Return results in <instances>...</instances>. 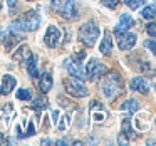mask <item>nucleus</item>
<instances>
[{"mask_svg":"<svg viewBox=\"0 0 156 146\" xmlns=\"http://www.w3.org/2000/svg\"><path fill=\"white\" fill-rule=\"evenodd\" d=\"M122 87H124V82L119 72L116 71H109L102 76L101 81V92L108 101L116 99L119 94H122Z\"/></svg>","mask_w":156,"mask_h":146,"instance_id":"nucleus-1","label":"nucleus"},{"mask_svg":"<svg viewBox=\"0 0 156 146\" xmlns=\"http://www.w3.org/2000/svg\"><path fill=\"white\" fill-rule=\"evenodd\" d=\"M39 25H41V15L35 10H27L25 14L19 15L10 24V27L19 32H34L39 29Z\"/></svg>","mask_w":156,"mask_h":146,"instance_id":"nucleus-2","label":"nucleus"},{"mask_svg":"<svg viewBox=\"0 0 156 146\" xmlns=\"http://www.w3.org/2000/svg\"><path fill=\"white\" fill-rule=\"evenodd\" d=\"M99 34H101V30H99L98 24H96L94 20L86 22V24L81 25V29H79V39H81V42L84 45H87V47H92V45L96 44V41L99 39Z\"/></svg>","mask_w":156,"mask_h":146,"instance_id":"nucleus-3","label":"nucleus"},{"mask_svg":"<svg viewBox=\"0 0 156 146\" xmlns=\"http://www.w3.org/2000/svg\"><path fill=\"white\" fill-rule=\"evenodd\" d=\"M51 7L54 9L61 17L67 19V20H74V19L79 17L74 0H51Z\"/></svg>","mask_w":156,"mask_h":146,"instance_id":"nucleus-4","label":"nucleus"},{"mask_svg":"<svg viewBox=\"0 0 156 146\" xmlns=\"http://www.w3.org/2000/svg\"><path fill=\"white\" fill-rule=\"evenodd\" d=\"M22 39H24L22 32L12 29L10 25H9V27H0V41H2V44H4V47L7 49V51H12L14 45L17 44V42H20Z\"/></svg>","mask_w":156,"mask_h":146,"instance_id":"nucleus-5","label":"nucleus"},{"mask_svg":"<svg viewBox=\"0 0 156 146\" xmlns=\"http://www.w3.org/2000/svg\"><path fill=\"white\" fill-rule=\"evenodd\" d=\"M64 87H66V92L69 96H74V98H86L89 94L87 87L84 86V82L79 81L76 77H69L64 81Z\"/></svg>","mask_w":156,"mask_h":146,"instance_id":"nucleus-6","label":"nucleus"},{"mask_svg":"<svg viewBox=\"0 0 156 146\" xmlns=\"http://www.w3.org/2000/svg\"><path fill=\"white\" fill-rule=\"evenodd\" d=\"M104 72H106V66L102 64L99 59H96V57L89 59L87 66H86V79L96 81V79H99Z\"/></svg>","mask_w":156,"mask_h":146,"instance_id":"nucleus-7","label":"nucleus"},{"mask_svg":"<svg viewBox=\"0 0 156 146\" xmlns=\"http://www.w3.org/2000/svg\"><path fill=\"white\" fill-rule=\"evenodd\" d=\"M64 67L67 69V72L72 76V77L79 79V81H84V79H86V71L82 69L81 62L76 61V59L67 57V59L64 61Z\"/></svg>","mask_w":156,"mask_h":146,"instance_id":"nucleus-8","label":"nucleus"},{"mask_svg":"<svg viewBox=\"0 0 156 146\" xmlns=\"http://www.w3.org/2000/svg\"><path fill=\"white\" fill-rule=\"evenodd\" d=\"M59 41H61V30H59L55 25H49L47 30H45V37H44V42L47 47L54 49L59 45Z\"/></svg>","mask_w":156,"mask_h":146,"instance_id":"nucleus-9","label":"nucleus"},{"mask_svg":"<svg viewBox=\"0 0 156 146\" xmlns=\"http://www.w3.org/2000/svg\"><path fill=\"white\" fill-rule=\"evenodd\" d=\"M136 41H138V37H136V34H133V32H122L121 35H119V41H118V45L121 51H129V49H133L136 45Z\"/></svg>","mask_w":156,"mask_h":146,"instance_id":"nucleus-10","label":"nucleus"},{"mask_svg":"<svg viewBox=\"0 0 156 146\" xmlns=\"http://www.w3.org/2000/svg\"><path fill=\"white\" fill-rule=\"evenodd\" d=\"M129 89H131V91H136V92H141V94H146V92L149 91V82H148V79L138 76V77L131 79V82H129Z\"/></svg>","mask_w":156,"mask_h":146,"instance_id":"nucleus-11","label":"nucleus"},{"mask_svg":"<svg viewBox=\"0 0 156 146\" xmlns=\"http://www.w3.org/2000/svg\"><path fill=\"white\" fill-rule=\"evenodd\" d=\"M89 109H91V118L94 119L96 123H104V119L108 118V112L102 109V106L99 104L98 101H91Z\"/></svg>","mask_w":156,"mask_h":146,"instance_id":"nucleus-12","label":"nucleus"},{"mask_svg":"<svg viewBox=\"0 0 156 146\" xmlns=\"http://www.w3.org/2000/svg\"><path fill=\"white\" fill-rule=\"evenodd\" d=\"M134 25V19L131 17L129 14H122L121 17H119V24L116 25V29H114V32L118 35H121L122 32H128L129 29Z\"/></svg>","mask_w":156,"mask_h":146,"instance_id":"nucleus-13","label":"nucleus"},{"mask_svg":"<svg viewBox=\"0 0 156 146\" xmlns=\"http://www.w3.org/2000/svg\"><path fill=\"white\" fill-rule=\"evenodd\" d=\"M121 134L124 136V138L128 139V141H131V139H136V138H138V131H136V129H133L129 118H124V119H122V124H121Z\"/></svg>","mask_w":156,"mask_h":146,"instance_id":"nucleus-14","label":"nucleus"},{"mask_svg":"<svg viewBox=\"0 0 156 146\" xmlns=\"http://www.w3.org/2000/svg\"><path fill=\"white\" fill-rule=\"evenodd\" d=\"M15 84H17V79L14 76L7 74L2 77V86H0V94H9V92L14 91Z\"/></svg>","mask_w":156,"mask_h":146,"instance_id":"nucleus-15","label":"nucleus"},{"mask_svg":"<svg viewBox=\"0 0 156 146\" xmlns=\"http://www.w3.org/2000/svg\"><path fill=\"white\" fill-rule=\"evenodd\" d=\"M99 51H101V54H104V55H109L112 52V37H111V32H108V30L104 32L102 41H101V45H99Z\"/></svg>","mask_w":156,"mask_h":146,"instance_id":"nucleus-16","label":"nucleus"},{"mask_svg":"<svg viewBox=\"0 0 156 146\" xmlns=\"http://www.w3.org/2000/svg\"><path fill=\"white\" fill-rule=\"evenodd\" d=\"M30 47H29L27 44H22L20 47L17 49V51H15V54H14V61L15 62H27V59L30 57Z\"/></svg>","mask_w":156,"mask_h":146,"instance_id":"nucleus-17","label":"nucleus"},{"mask_svg":"<svg viewBox=\"0 0 156 146\" xmlns=\"http://www.w3.org/2000/svg\"><path fill=\"white\" fill-rule=\"evenodd\" d=\"M52 89V76L49 72H42L41 74V79H39V91L42 94L49 92Z\"/></svg>","mask_w":156,"mask_h":146,"instance_id":"nucleus-18","label":"nucleus"},{"mask_svg":"<svg viewBox=\"0 0 156 146\" xmlns=\"http://www.w3.org/2000/svg\"><path fill=\"white\" fill-rule=\"evenodd\" d=\"M27 72L32 79H35L39 76V72H37V55L30 54V57L27 59Z\"/></svg>","mask_w":156,"mask_h":146,"instance_id":"nucleus-19","label":"nucleus"},{"mask_svg":"<svg viewBox=\"0 0 156 146\" xmlns=\"http://www.w3.org/2000/svg\"><path fill=\"white\" fill-rule=\"evenodd\" d=\"M121 109L126 112H129V114H133V112L139 111V102L136 101V99H126V101L122 102Z\"/></svg>","mask_w":156,"mask_h":146,"instance_id":"nucleus-20","label":"nucleus"},{"mask_svg":"<svg viewBox=\"0 0 156 146\" xmlns=\"http://www.w3.org/2000/svg\"><path fill=\"white\" fill-rule=\"evenodd\" d=\"M47 106H49L47 99H45L44 96H41V98H35L34 101H32L30 108L34 109L35 112H41V111H44V109H47Z\"/></svg>","mask_w":156,"mask_h":146,"instance_id":"nucleus-21","label":"nucleus"},{"mask_svg":"<svg viewBox=\"0 0 156 146\" xmlns=\"http://www.w3.org/2000/svg\"><path fill=\"white\" fill-rule=\"evenodd\" d=\"M143 19H156V5H148V7L143 9L141 12Z\"/></svg>","mask_w":156,"mask_h":146,"instance_id":"nucleus-22","label":"nucleus"},{"mask_svg":"<svg viewBox=\"0 0 156 146\" xmlns=\"http://www.w3.org/2000/svg\"><path fill=\"white\" fill-rule=\"evenodd\" d=\"M15 96H17V99H20V101H30V99H32L30 89H19Z\"/></svg>","mask_w":156,"mask_h":146,"instance_id":"nucleus-23","label":"nucleus"},{"mask_svg":"<svg viewBox=\"0 0 156 146\" xmlns=\"http://www.w3.org/2000/svg\"><path fill=\"white\" fill-rule=\"evenodd\" d=\"M144 2L146 0H124V4L128 5L131 10H138L141 5H144Z\"/></svg>","mask_w":156,"mask_h":146,"instance_id":"nucleus-24","label":"nucleus"},{"mask_svg":"<svg viewBox=\"0 0 156 146\" xmlns=\"http://www.w3.org/2000/svg\"><path fill=\"white\" fill-rule=\"evenodd\" d=\"M69 124H71V116H69V114H66L64 118H62L61 121H59L57 129H59V131H66V129L69 128Z\"/></svg>","mask_w":156,"mask_h":146,"instance_id":"nucleus-25","label":"nucleus"},{"mask_svg":"<svg viewBox=\"0 0 156 146\" xmlns=\"http://www.w3.org/2000/svg\"><path fill=\"white\" fill-rule=\"evenodd\" d=\"M149 66H151L149 62H144V64H141V66H139V69H141V71H144L148 76H154V74H156V71H154L153 67H149Z\"/></svg>","mask_w":156,"mask_h":146,"instance_id":"nucleus-26","label":"nucleus"},{"mask_svg":"<svg viewBox=\"0 0 156 146\" xmlns=\"http://www.w3.org/2000/svg\"><path fill=\"white\" fill-rule=\"evenodd\" d=\"M144 47L149 49V51H151L153 54L156 55V37H154V39H149V41H146V42H144Z\"/></svg>","mask_w":156,"mask_h":146,"instance_id":"nucleus-27","label":"nucleus"},{"mask_svg":"<svg viewBox=\"0 0 156 146\" xmlns=\"http://www.w3.org/2000/svg\"><path fill=\"white\" fill-rule=\"evenodd\" d=\"M101 4L104 5V7H108V9H116L119 5V0H101Z\"/></svg>","mask_w":156,"mask_h":146,"instance_id":"nucleus-28","label":"nucleus"},{"mask_svg":"<svg viewBox=\"0 0 156 146\" xmlns=\"http://www.w3.org/2000/svg\"><path fill=\"white\" fill-rule=\"evenodd\" d=\"M146 32H148L151 37H156V24L154 22H149V24L146 25Z\"/></svg>","mask_w":156,"mask_h":146,"instance_id":"nucleus-29","label":"nucleus"},{"mask_svg":"<svg viewBox=\"0 0 156 146\" xmlns=\"http://www.w3.org/2000/svg\"><path fill=\"white\" fill-rule=\"evenodd\" d=\"M72 59H76V61H79V62H81V61H84V59H86V52H84V51H79L77 54H74V55H72Z\"/></svg>","mask_w":156,"mask_h":146,"instance_id":"nucleus-30","label":"nucleus"},{"mask_svg":"<svg viewBox=\"0 0 156 146\" xmlns=\"http://www.w3.org/2000/svg\"><path fill=\"white\" fill-rule=\"evenodd\" d=\"M52 118H54V119H52V121H54V124H57V121H59V111H52Z\"/></svg>","mask_w":156,"mask_h":146,"instance_id":"nucleus-31","label":"nucleus"},{"mask_svg":"<svg viewBox=\"0 0 156 146\" xmlns=\"http://www.w3.org/2000/svg\"><path fill=\"white\" fill-rule=\"evenodd\" d=\"M5 143H7V139H5L4 133H0V144H5Z\"/></svg>","mask_w":156,"mask_h":146,"instance_id":"nucleus-32","label":"nucleus"},{"mask_svg":"<svg viewBox=\"0 0 156 146\" xmlns=\"http://www.w3.org/2000/svg\"><path fill=\"white\" fill-rule=\"evenodd\" d=\"M41 143H42V144H51L52 141H51V139H47V138H44V139H42Z\"/></svg>","mask_w":156,"mask_h":146,"instance_id":"nucleus-33","label":"nucleus"},{"mask_svg":"<svg viewBox=\"0 0 156 146\" xmlns=\"http://www.w3.org/2000/svg\"><path fill=\"white\" fill-rule=\"evenodd\" d=\"M146 143H148V144H156V139H148Z\"/></svg>","mask_w":156,"mask_h":146,"instance_id":"nucleus-34","label":"nucleus"},{"mask_svg":"<svg viewBox=\"0 0 156 146\" xmlns=\"http://www.w3.org/2000/svg\"><path fill=\"white\" fill-rule=\"evenodd\" d=\"M154 91H156V82H154Z\"/></svg>","mask_w":156,"mask_h":146,"instance_id":"nucleus-35","label":"nucleus"},{"mask_svg":"<svg viewBox=\"0 0 156 146\" xmlns=\"http://www.w3.org/2000/svg\"><path fill=\"white\" fill-rule=\"evenodd\" d=\"M27 2H32V0H27Z\"/></svg>","mask_w":156,"mask_h":146,"instance_id":"nucleus-36","label":"nucleus"},{"mask_svg":"<svg viewBox=\"0 0 156 146\" xmlns=\"http://www.w3.org/2000/svg\"><path fill=\"white\" fill-rule=\"evenodd\" d=\"M0 9H2V4H0Z\"/></svg>","mask_w":156,"mask_h":146,"instance_id":"nucleus-37","label":"nucleus"}]
</instances>
